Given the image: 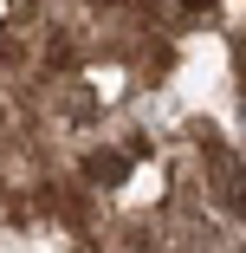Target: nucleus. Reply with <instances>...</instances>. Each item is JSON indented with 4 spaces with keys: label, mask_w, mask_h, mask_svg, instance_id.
Returning a JSON list of instances; mask_svg holds the SVG:
<instances>
[{
    "label": "nucleus",
    "mask_w": 246,
    "mask_h": 253,
    "mask_svg": "<svg viewBox=\"0 0 246 253\" xmlns=\"http://www.w3.org/2000/svg\"><path fill=\"white\" fill-rule=\"evenodd\" d=\"M84 175H91V182H104V188H117V182L130 175V156H123V149H97V156L84 163Z\"/></svg>",
    "instance_id": "obj_1"
},
{
    "label": "nucleus",
    "mask_w": 246,
    "mask_h": 253,
    "mask_svg": "<svg viewBox=\"0 0 246 253\" xmlns=\"http://www.w3.org/2000/svg\"><path fill=\"white\" fill-rule=\"evenodd\" d=\"M227 201L246 214V169H233V175H227Z\"/></svg>",
    "instance_id": "obj_2"
},
{
    "label": "nucleus",
    "mask_w": 246,
    "mask_h": 253,
    "mask_svg": "<svg viewBox=\"0 0 246 253\" xmlns=\"http://www.w3.org/2000/svg\"><path fill=\"white\" fill-rule=\"evenodd\" d=\"M181 7H194V13H201V7H214V0H181Z\"/></svg>",
    "instance_id": "obj_3"
}]
</instances>
